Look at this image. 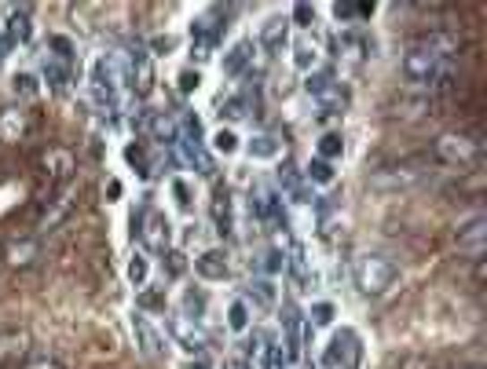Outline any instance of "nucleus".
<instances>
[{
  "instance_id": "obj_1",
  "label": "nucleus",
  "mask_w": 487,
  "mask_h": 369,
  "mask_svg": "<svg viewBox=\"0 0 487 369\" xmlns=\"http://www.w3.org/2000/svg\"><path fill=\"white\" fill-rule=\"evenodd\" d=\"M396 278H399L396 264H392L389 256H381V253H363V256L352 264V281H355V289H359L363 297H381V293H389L392 285H396Z\"/></svg>"
},
{
  "instance_id": "obj_2",
  "label": "nucleus",
  "mask_w": 487,
  "mask_h": 369,
  "mask_svg": "<svg viewBox=\"0 0 487 369\" xmlns=\"http://www.w3.org/2000/svg\"><path fill=\"white\" fill-rule=\"evenodd\" d=\"M403 73L422 88H440L443 92L451 85V59H440V55H432L425 48H411L407 59H403Z\"/></svg>"
},
{
  "instance_id": "obj_3",
  "label": "nucleus",
  "mask_w": 487,
  "mask_h": 369,
  "mask_svg": "<svg viewBox=\"0 0 487 369\" xmlns=\"http://www.w3.org/2000/svg\"><path fill=\"white\" fill-rule=\"evenodd\" d=\"M136 231H140V241H143V253H158L161 256V253L173 249V223H169V216L161 209H143Z\"/></svg>"
},
{
  "instance_id": "obj_4",
  "label": "nucleus",
  "mask_w": 487,
  "mask_h": 369,
  "mask_svg": "<svg viewBox=\"0 0 487 369\" xmlns=\"http://www.w3.org/2000/svg\"><path fill=\"white\" fill-rule=\"evenodd\" d=\"M169 337L176 340V348H184L191 358L194 355H206V348H209V340H206V333H201V322H194V318H187V314H169Z\"/></svg>"
},
{
  "instance_id": "obj_5",
  "label": "nucleus",
  "mask_w": 487,
  "mask_h": 369,
  "mask_svg": "<svg viewBox=\"0 0 487 369\" xmlns=\"http://www.w3.org/2000/svg\"><path fill=\"white\" fill-rule=\"evenodd\" d=\"M125 85L140 96V99H147L150 92H154V59H150V52H143V48H136L132 55H129V66H125Z\"/></svg>"
},
{
  "instance_id": "obj_6",
  "label": "nucleus",
  "mask_w": 487,
  "mask_h": 369,
  "mask_svg": "<svg viewBox=\"0 0 487 369\" xmlns=\"http://www.w3.org/2000/svg\"><path fill=\"white\" fill-rule=\"evenodd\" d=\"M432 150H436V157L443 161V165H469V161H476V154H480V147L469 136H455V132L440 136Z\"/></svg>"
},
{
  "instance_id": "obj_7",
  "label": "nucleus",
  "mask_w": 487,
  "mask_h": 369,
  "mask_svg": "<svg viewBox=\"0 0 487 369\" xmlns=\"http://www.w3.org/2000/svg\"><path fill=\"white\" fill-rule=\"evenodd\" d=\"M117 85H121V73H117L114 59H110V55H99V59L92 63V92H96L107 106H114V103H117Z\"/></svg>"
},
{
  "instance_id": "obj_8",
  "label": "nucleus",
  "mask_w": 487,
  "mask_h": 369,
  "mask_svg": "<svg viewBox=\"0 0 487 369\" xmlns=\"http://www.w3.org/2000/svg\"><path fill=\"white\" fill-rule=\"evenodd\" d=\"M455 245H458V253H466V256L480 260V256H483V249H487V220H483V216H476V220H469L466 227H458Z\"/></svg>"
},
{
  "instance_id": "obj_9",
  "label": "nucleus",
  "mask_w": 487,
  "mask_h": 369,
  "mask_svg": "<svg viewBox=\"0 0 487 369\" xmlns=\"http://www.w3.org/2000/svg\"><path fill=\"white\" fill-rule=\"evenodd\" d=\"M194 274L201 281H227L231 278V260L224 249H206L198 260H194Z\"/></svg>"
},
{
  "instance_id": "obj_10",
  "label": "nucleus",
  "mask_w": 487,
  "mask_h": 369,
  "mask_svg": "<svg viewBox=\"0 0 487 369\" xmlns=\"http://www.w3.org/2000/svg\"><path fill=\"white\" fill-rule=\"evenodd\" d=\"M290 45V19H282V15H271L264 26H261V33H257V48H264V52H282Z\"/></svg>"
},
{
  "instance_id": "obj_11",
  "label": "nucleus",
  "mask_w": 487,
  "mask_h": 369,
  "mask_svg": "<svg viewBox=\"0 0 487 369\" xmlns=\"http://www.w3.org/2000/svg\"><path fill=\"white\" fill-rule=\"evenodd\" d=\"M253 55H257V45L253 40H238V45H231L227 52H224V73L227 77H242L246 70H253Z\"/></svg>"
},
{
  "instance_id": "obj_12",
  "label": "nucleus",
  "mask_w": 487,
  "mask_h": 369,
  "mask_svg": "<svg viewBox=\"0 0 487 369\" xmlns=\"http://www.w3.org/2000/svg\"><path fill=\"white\" fill-rule=\"evenodd\" d=\"M132 337H136V348L147 355V358H161V337H158V330L150 325V318L147 314H132Z\"/></svg>"
},
{
  "instance_id": "obj_13",
  "label": "nucleus",
  "mask_w": 487,
  "mask_h": 369,
  "mask_svg": "<svg viewBox=\"0 0 487 369\" xmlns=\"http://www.w3.org/2000/svg\"><path fill=\"white\" fill-rule=\"evenodd\" d=\"M4 260L8 267H33L40 260V241L37 238H19V241H8V249H4Z\"/></svg>"
},
{
  "instance_id": "obj_14",
  "label": "nucleus",
  "mask_w": 487,
  "mask_h": 369,
  "mask_svg": "<svg viewBox=\"0 0 487 369\" xmlns=\"http://www.w3.org/2000/svg\"><path fill=\"white\" fill-rule=\"evenodd\" d=\"M4 37H8V45H30L33 40V15L26 8H12L8 12V26H4Z\"/></svg>"
},
{
  "instance_id": "obj_15",
  "label": "nucleus",
  "mask_w": 487,
  "mask_h": 369,
  "mask_svg": "<svg viewBox=\"0 0 487 369\" xmlns=\"http://www.w3.org/2000/svg\"><path fill=\"white\" fill-rule=\"evenodd\" d=\"M209 213H213V223H217V234H231L235 231V216H231V194L224 187H213V201H209Z\"/></svg>"
},
{
  "instance_id": "obj_16",
  "label": "nucleus",
  "mask_w": 487,
  "mask_h": 369,
  "mask_svg": "<svg viewBox=\"0 0 487 369\" xmlns=\"http://www.w3.org/2000/svg\"><path fill=\"white\" fill-rule=\"evenodd\" d=\"M246 304H257L261 311H271L278 304V289H275V281L271 278H253L246 285V297H242Z\"/></svg>"
},
{
  "instance_id": "obj_17",
  "label": "nucleus",
  "mask_w": 487,
  "mask_h": 369,
  "mask_svg": "<svg viewBox=\"0 0 487 369\" xmlns=\"http://www.w3.org/2000/svg\"><path fill=\"white\" fill-rule=\"evenodd\" d=\"M26 136V113L19 106L0 110V143H19Z\"/></svg>"
},
{
  "instance_id": "obj_18",
  "label": "nucleus",
  "mask_w": 487,
  "mask_h": 369,
  "mask_svg": "<svg viewBox=\"0 0 487 369\" xmlns=\"http://www.w3.org/2000/svg\"><path fill=\"white\" fill-rule=\"evenodd\" d=\"M341 85H337V77H334V70H312L308 77H304V92L312 96V99H327L330 92H337Z\"/></svg>"
},
{
  "instance_id": "obj_19",
  "label": "nucleus",
  "mask_w": 487,
  "mask_h": 369,
  "mask_svg": "<svg viewBox=\"0 0 487 369\" xmlns=\"http://www.w3.org/2000/svg\"><path fill=\"white\" fill-rule=\"evenodd\" d=\"M359 340H355V333L352 330H341L337 337H334V344H330V351H327V362L330 365H348L355 355H359V348H355Z\"/></svg>"
},
{
  "instance_id": "obj_20",
  "label": "nucleus",
  "mask_w": 487,
  "mask_h": 369,
  "mask_svg": "<svg viewBox=\"0 0 487 369\" xmlns=\"http://www.w3.org/2000/svg\"><path fill=\"white\" fill-rule=\"evenodd\" d=\"M147 132H150L158 143H166V147H176V139H180L176 121L166 117V113H147Z\"/></svg>"
},
{
  "instance_id": "obj_21",
  "label": "nucleus",
  "mask_w": 487,
  "mask_h": 369,
  "mask_svg": "<svg viewBox=\"0 0 487 369\" xmlns=\"http://www.w3.org/2000/svg\"><path fill=\"white\" fill-rule=\"evenodd\" d=\"M30 351V333L26 330H8L0 333V362H15Z\"/></svg>"
},
{
  "instance_id": "obj_22",
  "label": "nucleus",
  "mask_w": 487,
  "mask_h": 369,
  "mask_svg": "<svg viewBox=\"0 0 487 369\" xmlns=\"http://www.w3.org/2000/svg\"><path fill=\"white\" fill-rule=\"evenodd\" d=\"M278 187H282V194H286L290 201H297V205H308V180H304L297 169L278 172Z\"/></svg>"
},
{
  "instance_id": "obj_23",
  "label": "nucleus",
  "mask_w": 487,
  "mask_h": 369,
  "mask_svg": "<svg viewBox=\"0 0 487 369\" xmlns=\"http://www.w3.org/2000/svg\"><path fill=\"white\" fill-rule=\"evenodd\" d=\"M257 355H261V369H286V348H282V340H275V337H268V340H261V348H257Z\"/></svg>"
},
{
  "instance_id": "obj_24",
  "label": "nucleus",
  "mask_w": 487,
  "mask_h": 369,
  "mask_svg": "<svg viewBox=\"0 0 487 369\" xmlns=\"http://www.w3.org/2000/svg\"><path fill=\"white\" fill-rule=\"evenodd\" d=\"M250 322H253V311H250V304L246 300H231V307H227V330L235 333V337H242V333H250Z\"/></svg>"
},
{
  "instance_id": "obj_25",
  "label": "nucleus",
  "mask_w": 487,
  "mask_h": 369,
  "mask_svg": "<svg viewBox=\"0 0 487 369\" xmlns=\"http://www.w3.org/2000/svg\"><path fill=\"white\" fill-rule=\"evenodd\" d=\"M282 154V143H278V136H271V132H261V136H253L250 139V157L253 161H275Z\"/></svg>"
},
{
  "instance_id": "obj_26",
  "label": "nucleus",
  "mask_w": 487,
  "mask_h": 369,
  "mask_svg": "<svg viewBox=\"0 0 487 369\" xmlns=\"http://www.w3.org/2000/svg\"><path fill=\"white\" fill-rule=\"evenodd\" d=\"M125 274H129V281L136 285V289H143V285L150 281V256H147L143 249H136V253L129 256V267H125Z\"/></svg>"
},
{
  "instance_id": "obj_27",
  "label": "nucleus",
  "mask_w": 487,
  "mask_h": 369,
  "mask_svg": "<svg viewBox=\"0 0 487 369\" xmlns=\"http://www.w3.org/2000/svg\"><path fill=\"white\" fill-rule=\"evenodd\" d=\"M301 176H304L308 183H315V187H330L337 172H334V165H330V161H322V157H312V161H308V169H304Z\"/></svg>"
},
{
  "instance_id": "obj_28",
  "label": "nucleus",
  "mask_w": 487,
  "mask_h": 369,
  "mask_svg": "<svg viewBox=\"0 0 487 369\" xmlns=\"http://www.w3.org/2000/svg\"><path fill=\"white\" fill-rule=\"evenodd\" d=\"M45 80H48L52 92H66L70 88V66H63L52 55H45Z\"/></svg>"
},
{
  "instance_id": "obj_29",
  "label": "nucleus",
  "mask_w": 487,
  "mask_h": 369,
  "mask_svg": "<svg viewBox=\"0 0 487 369\" xmlns=\"http://www.w3.org/2000/svg\"><path fill=\"white\" fill-rule=\"evenodd\" d=\"M341 154H345V136H341V132H322L315 157H322V161H330V165H334Z\"/></svg>"
},
{
  "instance_id": "obj_30",
  "label": "nucleus",
  "mask_w": 487,
  "mask_h": 369,
  "mask_svg": "<svg viewBox=\"0 0 487 369\" xmlns=\"http://www.w3.org/2000/svg\"><path fill=\"white\" fill-rule=\"evenodd\" d=\"M294 66L301 73H312L319 66V48L312 45V40H297V45H294Z\"/></svg>"
},
{
  "instance_id": "obj_31",
  "label": "nucleus",
  "mask_w": 487,
  "mask_h": 369,
  "mask_svg": "<svg viewBox=\"0 0 487 369\" xmlns=\"http://www.w3.org/2000/svg\"><path fill=\"white\" fill-rule=\"evenodd\" d=\"M48 48L56 52V55H52L56 63H63V66H73V59H77V48H73V40H70V37H63V33H52V37H48Z\"/></svg>"
},
{
  "instance_id": "obj_32",
  "label": "nucleus",
  "mask_w": 487,
  "mask_h": 369,
  "mask_svg": "<svg viewBox=\"0 0 487 369\" xmlns=\"http://www.w3.org/2000/svg\"><path fill=\"white\" fill-rule=\"evenodd\" d=\"M45 169H48L52 176L66 180V176H70V169H73V161H70V154H66V150H48V154H45Z\"/></svg>"
},
{
  "instance_id": "obj_33",
  "label": "nucleus",
  "mask_w": 487,
  "mask_h": 369,
  "mask_svg": "<svg viewBox=\"0 0 487 369\" xmlns=\"http://www.w3.org/2000/svg\"><path fill=\"white\" fill-rule=\"evenodd\" d=\"M161 267H166V274L176 281V278H184L187 274V256H184V249H169V253H161Z\"/></svg>"
},
{
  "instance_id": "obj_34",
  "label": "nucleus",
  "mask_w": 487,
  "mask_h": 369,
  "mask_svg": "<svg viewBox=\"0 0 487 369\" xmlns=\"http://www.w3.org/2000/svg\"><path fill=\"white\" fill-rule=\"evenodd\" d=\"M209 143H213V154H220V157H231L238 150V136L231 129H217Z\"/></svg>"
},
{
  "instance_id": "obj_35",
  "label": "nucleus",
  "mask_w": 487,
  "mask_h": 369,
  "mask_svg": "<svg viewBox=\"0 0 487 369\" xmlns=\"http://www.w3.org/2000/svg\"><path fill=\"white\" fill-rule=\"evenodd\" d=\"M125 161H129V165L147 180L150 176V161H147V150H143V143H129L125 147Z\"/></svg>"
},
{
  "instance_id": "obj_36",
  "label": "nucleus",
  "mask_w": 487,
  "mask_h": 369,
  "mask_svg": "<svg viewBox=\"0 0 487 369\" xmlns=\"http://www.w3.org/2000/svg\"><path fill=\"white\" fill-rule=\"evenodd\" d=\"M180 314H187V318L201 322V314H206V297L194 293V289H187V293H184V311H180Z\"/></svg>"
},
{
  "instance_id": "obj_37",
  "label": "nucleus",
  "mask_w": 487,
  "mask_h": 369,
  "mask_svg": "<svg viewBox=\"0 0 487 369\" xmlns=\"http://www.w3.org/2000/svg\"><path fill=\"white\" fill-rule=\"evenodd\" d=\"M15 96L37 99V96H40V80H37L33 73H15Z\"/></svg>"
},
{
  "instance_id": "obj_38",
  "label": "nucleus",
  "mask_w": 487,
  "mask_h": 369,
  "mask_svg": "<svg viewBox=\"0 0 487 369\" xmlns=\"http://www.w3.org/2000/svg\"><path fill=\"white\" fill-rule=\"evenodd\" d=\"M246 99L242 96H227V99H220V117H227V121H238V117H246Z\"/></svg>"
},
{
  "instance_id": "obj_39",
  "label": "nucleus",
  "mask_w": 487,
  "mask_h": 369,
  "mask_svg": "<svg viewBox=\"0 0 487 369\" xmlns=\"http://www.w3.org/2000/svg\"><path fill=\"white\" fill-rule=\"evenodd\" d=\"M330 322H334V304L322 300V304L312 307V314H308V325H312V330H322V325H330Z\"/></svg>"
},
{
  "instance_id": "obj_40",
  "label": "nucleus",
  "mask_w": 487,
  "mask_h": 369,
  "mask_svg": "<svg viewBox=\"0 0 487 369\" xmlns=\"http://www.w3.org/2000/svg\"><path fill=\"white\" fill-rule=\"evenodd\" d=\"M198 85H201V73H198V70H180V77H176L180 96H194V92H198Z\"/></svg>"
},
{
  "instance_id": "obj_41",
  "label": "nucleus",
  "mask_w": 487,
  "mask_h": 369,
  "mask_svg": "<svg viewBox=\"0 0 487 369\" xmlns=\"http://www.w3.org/2000/svg\"><path fill=\"white\" fill-rule=\"evenodd\" d=\"M282 271H286V253H282V249H271V253L264 256V274L275 278V274H282Z\"/></svg>"
},
{
  "instance_id": "obj_42",
  "label": "nucleus",
  "mask_w": 487,
  "mask_h": 369,
  "mask_svg": "<svg viewBox=\"0 0 487 369\" xmlns=\"http://www.w3.org/2000/svg\"><path fill=\"white\" fill-rule=\"evenodd\" d=\"M290 26L312 29V26H315V8H312V4H297V8H294V15H290Z\"/></svg>"
},
{
  "instance_id": "obj_43",
  "label": "nucleus",
  "mask_w": 487,
  "mask_h": 369,
  "mask_svg": "<svg viewBox=\"0 0 487 369\" xmlns=\"http://www.w3.org/2000/svg\"><path fill=\"white\" fill-rule=\"evenodd\" d=\"M140 314H147V311H166V293H140Z\"/></svg>"
},
{
  "instance_id": "obj_44",
  "label": "nucleus",
  "mask_w": 487,
  "mask_h": 369,
  "mask_svg": "<svg viewBox=\"0 0 487 369\" xmlns=\"http://www.w3.org/2000/svg\"><path fill=\"white\" fill-rule=\"evenodd\" d=\"M70 209V194H63V197H56V209L52 213H45V216H40V227H56L59 223V216Z\"/></svg>"
},
{
  "instance_id": "obj_45",
  "label": "nucleus",
  "mask_w": 487,
  "mask_h": 369,
  "mask_svg": "<svg viewBox=\"0 0 487 369\" xmlns=\"http://www.w3.org/2000/svg\"><path fill=\"white\" fill-rule=\"evenodd\" d=\"M173 194H176V205H180V209H191V190H187L184 180H173Z\"/></svg>"
},
{
  "instance_id": "obj_46",
  "label": "nucleus",
  "mask_w": 487,
  "mask_h": 369,
  "mask_svg": "<svg viewBox=\"0 0 487 369\" xmlns=\"http://www.w3.org/2000/svg\"><path fill=\"white\" fill-rule=\"evenodd\" d=\"M22 369H66L63 362H56V358H30Z\"/></svg>"
},
{
  "instance_id": "obj_47",
  "label": "nucleus",
  "mask_w": 487,
  "mask_h": 369,
  "mask_svg": "<svg viewBox=\"0 0 487 369\" xmlns=\"http://www.w3.org/2000/svg\"><path fill=\"white\" fill-rule=\"evenodd\" d=\"M150 48H154V52H173V48H176V40H173V37H154V40H150Z\"/></svg>"
},
{
  "instance_id": "obj_48",
  "label": "nucleus",
  "mask_w": 487,
  "mask_h": 369,
  "mask_svg": "<svg viewBox=\"0 0 487 369\" xmlns=\"http://www.w3.org/2000/svg\"><path fill=\"white\" fill-rule=\"evenodd\" d=\"M184 369H213V365H209L206 358H201V355H194V358H187V362H184Z\"/></svg>"
},
{
  "instance_id": "obj_49",
  "label": "nucleus",
  "mask_w": 487,
  "mask_h": 369,
  "mask_svg": "<svg viewBox=\"0 0 487 369\" xmlns=\"http://www.w3.org/2000/svg\"><path fill=\"white\" fill-rule=\"evenodd\" d=\"M220 369H253L246 358H224V365Z\"/></svg>"
},
{
  "instance_id": "obj_50",
  "label": "nucleus",
  "mask_w": 487,
  "mask_h": 369,
  "mask_svg": "<svg viewBox=\"0 0 487 369\" xmlns=\"http://www.w3.org/2000/svg\"><path fill=\"white\" fill-rule=\"evenodd\" d=\"M12 52V45H8V37H4V29H0V63H4V55Z\"/></svg>"
},
{
  "instance_id": "obj_51",
  "label": "nucleus",
  "mask_w": 487,
  "mask_h": 369,
  "mask_svg": "<svg viewBox=\"0 0 487 369\" xmlns=\"http://www.w3.org/2000/svg\"><path fill=\"white\" fill-rule=\"evenodd\" d=\"M107 194H110V197H121V183H117V180H110V183H107Z\"/></svg>"
},
{
  "instance_id": "obj_52",
  "label": "nucleus",
  "mask_w": 487,
  "mask_h": 369,
  "mask_svg": "<svg viewBox=\"0 0 487 369\" xmlns=\"http://www.w3.org/2000/svg\"><path fill=\"white\" fill-rule=\"evenodd\" d=\"M469 369H483V365H469Z\"/></svg>"
}]
</instances>
